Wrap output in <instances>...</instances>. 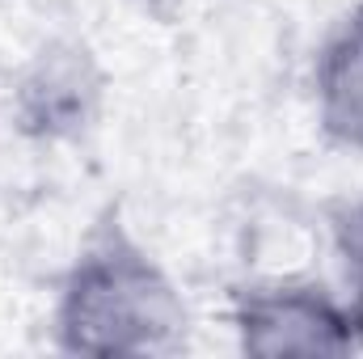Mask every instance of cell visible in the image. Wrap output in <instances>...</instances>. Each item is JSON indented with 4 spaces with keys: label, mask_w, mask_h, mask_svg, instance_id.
Wrapping results in <instances>:
<instances>
[{
    "label": "cell",
    "mask_w": 363,
    "mask_h": 359,
    "mask_svg": "<svg viewBox=\"0 0 363 359\" xmlns=\"http://www.w3.org/2000/svg\"><path fill=\"white\" fill-rule=\"evenodd\" d=\"M186 334L174 279L144 250L110 241L85 254L60 296V338L85 355H157Z\"/></svg>",
    "instance_id": "cell-1"
},
{
    "label": "cell",
    "mask_w": 363,
    "mask_h": 359,
    "mask_svg": "<svg viewBox=\"0 0 363 359\" xmlns=\"http://www.w3.org/2000/svg\"><path fill=\"white\" fill-rule=\"evenodd\" d=\"M233 330L254 355H347L355 347V321L321 287L258 283L245 287L233 309Z\"/></svg>",
    "instance_id": "cell-2"
},
{
    "label": "cell",
    "mask_w": 363,
    "mask_h": 359,
    "mask_svg": "<svg viewBox=\"0 0 363 359\" xmlns=\"http://www.w3.org/2000/svg\"><path fill=\"white\" fill-rule=\"evenodd\" d=\"M313 101L321 131L363 157V4L351 9L317 51Z\"/></svg>",
    "instance_id": "cell-3"
}]
</instances>
